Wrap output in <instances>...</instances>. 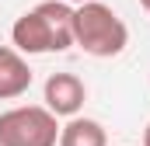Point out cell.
<instances>
[{"label":"cell","mask_w":150,"mask_h":146,"mask_svg":"<svg viewBox=\"0 0 150 146\" xmlns=\"http://www.w3.org/2000/svg\"><path fill=\"white\" fill-rule=\"evenodd\" d=\"M11 38L14 49L28 56L67 52L74 45V7L67 0H42L14 21Z\"/></svg>","instance_id":"cell-1"},{"label":"cell","mask_w":150,"mask_h":146,"mask_svg":"<svg viewBox=\"0 0 150 146\" xmlns=\"http://www.w3.org/2000/svg\"><path fill=\"white\" fill-rule=\"evenodd\" d=\"M74 45L94 59H112L129 45V28L101 0H84L74 7Z\"/></svg>","instance_id":"cell-2"},{"label":"cell","mask_w":150,"mask_h":146,"mask_svg":"<svg viewBox=\"0 0 150 146\" xmlns=\"http://www.w3.org/2000/svg\"><path fill=\"white\" fill-rule=\"evenodd\" d=\"M59 122L45 105H18L0 111V146H56Z\"/></svg>","instance_id":"cell-3"},{"label":"cell","mask_w":150,"mask_h":146,"mask_svg":"<svg viewBox=\"0 0 150 146\" xmlns=\"http://www.w3.org/2000/svg\"><path fill=\"white\" fill-rule=\"evenodd\" d=\"M42 101L56 118H74L87 101V87L77 73H52L42 87Z\"/></svg>","instance_id":"cell-4"},{"label":"cell","mask_w":150,"mask_h":146,"mask_svg":"<svg viewBox=\"0 0 150 146\" xmlns=\"http://www.w3.org/2000/svg\"><path fill=\"white\" fill-rule=\"evenodd\" d=\"M32 87V70L25 56L11 45H0V101H14Z\"/></svg>","instance_id":"cell-5"},{"label":"cell","mask_w":150,"mask_h":146,"mask_svg":"<svg viewBox=\"0 0 150 146\" xmlns=\"http://www.w3.org/2000/svg\"><path fill=\"white\" fill-rule=\"evenodd\" d=\"M56 146H108V136H105L101 122L74 115L67 125H59V143Z\"/></svg>","instance_id":"cell-6"},{"label":"cell","mask_w":150,"mask_h":146,"mask_svg":"<svg viewBox=\"0 0 150 146\" xmlns=\"http://www.w3.org/2000/svg\"><path fill=\"white\" fill-rule=\"evenodd\" d=\"M143 146H150V125L143 129Z\"/></svg>","instance_id":"cell-7"},{"label":"cell","mask_w":150,"mask_h":146,"mask_svg":"<svg viewBox=\"0 0 150 146\" xmlns=\"http://www.w3.org/2000/svg\"><path fill=\"white\" fill-rule=\"evenodd\" d=\"M143 11H147V14H150V0H147V4H143Z\"/></svg>","instance_id":"cell-8"},{"label":"cell","mask_w":150,"mask_h":146,"mask_svg":"<svg viewBox=\"0 0 150 146\" xmlns=\"http://www.w3.org/2000/svg\"><path fill=\"white\" fill-rule=\"evenodd\" d=\"M67 4H84V0H67Z\"/></svg>","instance_id":"cell-9"},{"label":"cell","mask_w":150,"mask_h":146,"mask_svg":"<svg viewBox=\"0 0 150 146\" xmlns=\"http://www.w3.org/2000/svg\"><path fill=\"white\" fill-rule=\"evenodd\" d=\"M140 4H147V0H140Z\"/></svg>","instance_id":"cell-10"}]
</instances>
